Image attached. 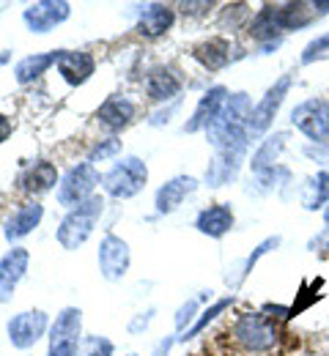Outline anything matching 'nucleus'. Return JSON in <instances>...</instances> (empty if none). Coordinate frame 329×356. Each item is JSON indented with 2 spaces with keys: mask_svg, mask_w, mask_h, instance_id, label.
<instances>
[{
  "mask_svg": "<svg viewBox=\"0 0 329 356\" xmlns=\"http://www.w3.org/2000/svg\"><path fill=\"white\" fill-rule=\"evenodd\" d=\"M182 90V80L168 69V66H157L148 72L145 77V93L154 99V102H170L176 99Z\"/></svg>",
  "mask_w": 329,
  "mask_h": 356,
  "instance_id": "20",
  "label": "nucleus"
},
{
  "mask_svg": "<svg viewBox=\"0 0 329 356\" xmlns=\"http://www.w3.org/2000/svg\"><path fill=\"white\" fill-rule=\"evenodd\" d=\"M8 134H11V121L6 115H0V143H6Z\"/></svg>",
  "mask_w": 329,
  "mask_h": 356,
  "instance_id": "36",
  "label": "nucleus"
},
{
  "mask_svg": "<svg viewBox=\"0 0 329 356\" xmlns=\"http://www.w3.org/2000/svg\"><path fill=\"white\" fill-rule=\"evenodd\" d=\"M129 268V244L115 233H107L99 244V271L104 280L118 282Z\"/></svg>",
  "mask_w": 329,
  "mask_h": 356,
  "instance_id": "9",
  "label": "nucleus"
},
{
  "mask_svg": "<svg viewBox=\"0 0 329 356\" xmlns=\"http://www.w3.org/2000/svg\"><path fill=\"white\" fill-rule=\"evenodd\" d=\"M225 104H228V90L223 88V86L209 88L203 96H200V102H198L192 118L184 124V132L192 134V132H200V129H209V127L223 115Z\"/></svg>",
  "mask_w": 329,
  "mask_h": 356,
  "instance_id": "11",
  "label": "nucleus"
},
{
  "mask_svg": "<svg viewBox=\"0 0 329 356\" xmlns=\"http://www.w3.org/2000/svg\"><path fill=\"white\" fill-rule=\"evenodd\" d=\"M327 49H329V33H327V36H319V39H313L310 44L305 47L302 63H313L319 55H327Z\"/></svg>",
  "mask_w": 329,
  "mask_h": 356,
  "instance_id": "31",
  "label": "nucleus"
},
{
  "mask_svg": "<svg viewBox=\"0 0 329 356\" xmlns=\"http://www.w3.org/2000/svg\"><path fill=\"white\" fill-rule=\"evenodd\" d=\"M170 346H173V340H162V343H159V346L154 348V356H168Z\"/></svg>",
  "mask_w": 329,
  "mask_h": 356,
  "instance_id": "37",
  "label": "nucleus"
},
{
  "mask_svg": "<svg viewBox=\"0 0 329 356\" xmlns=\"http://www.w3.org/2000/svg\"><path fill=\"white\" fill-rule=\"evenodd\" d=\"M118 151H121V140H115V137L102 140V143H96L94 148H91L88 162H102V159H110V156H115Z\"/></svg>",
  "mask_w": 329,
  "mask_h": 356,
  "instance_id": "29",
  "label": "nucleus"
},
{
  "mask_svg": "<svg viewBox=\"0 0 329 356\" xmlns=\"http://www.w3.org/2000/svg\"><path fill=\"white\" fill-rule=\"evenodd\" d=\"M250 36L255 42H264V44H278L280 33H285L280 25V6H264L258 8V14L250 19Z\"/></svg>",
  "mask_w": 329,
  "mask_h": 356,
  "instance_id": "16",
  "label": "nucleus"
},
{
  "mask_svg": "<svg viewBox=\"0 0 329 356\" xmlns=\"http://www.w3.org/2000/svg\"><path fill=\"white\" fill-rule=\"evenodd\" d=\"M195 189H198V181L192 176L170 178V181L162 184L159 192H157V200H154L157 214H170V211H176V209L187 200V195H192Z\"/></svg>",
  "mask_w": 329,
  "mask_h": 356,
  "instance_id": "14",
  "label": "nucleus"
},
{
  "mask_svg": "<svg viewBox=\"0 0 329 356\" xmlns=\"http://www.w3.org/2000/svg\"><path fill=\"white\" fill-rule=\"evenodd\" d=\"M231 305H234V296H225V299L214 302L211 307H206V310L200 312V318L192 323V329H189V332L184 334V337H182V340H192V337H198V334H200V332H203V329H206V326H209V323H211L217 315H223V312L228 310Z\"/></svg>",
  "mask_w": 329,
  "mask_h": 356,
  "instance_id": "27",
  "label": "nucleus"
},
{
  "mask_svg": "<svg viewBox=\"0 0 329 356\" xmlns=\"http://www.w3.org/2000/svg\"><path fill=\"white\" fill-rule=\"evenodd\" d=\"M135 102H129V99H124V96H110L99 110H96V121L102 124V127H107L110 132H121V129H127L129 124H132V118H135Z\"/></svg>",
  "mask_w": 329,
  "mask_h": 356,
  "instance_id": "15",
  "label": "nucleus"
},
{
  "mask_svg": "<svg viewBox=\"0 0 329 356\" xmlns=\"http://www.w3.org/2000/svg\"><path fill=\"white\" fill-rule=\"evenodd\" d=\"M72 14V6L66 0H42V3H31L22 11V22L28 25L31 33H49L55 25L66 22Z\"/></svg>",
  "mask_w": 329,
  "mask_h": 356,
  "instance_id": "8",
  "label": "nucleus"
},
{
  "mask_svg": "<svg viewBox=\"0 0 329 356\" xmlns=\"http://www.w3.org/2000/svg\"><path fill=\"white\" fill-rule=\"evenodd\" d=\"M231 334H234V340L244 351H252V354H264V351H272L278 346V326L264 312H244V315H239Z\"/></svg>",
  "mask_w": 329,
  "mask_h": 356,
  "instance_id": "2",
  "label": "nucleus"
},
{
  "mask_svg": "<svg viewBox=\"0 0 329 356\" xmlns=\"http://www.w3.org/2000/svg\"><path fill=\"white\" fill-rule=\"evenodd\" d=\"M288 88H291V74H282L280 80L266 90V96L255 104V110L250 113V121H247L250 132L261 134L269 129V124H272V118L278 115V110H280V104H282V99H285V93H288Z\"/></svg>",
  "mask_w": 329,
  "mask_h": 356,
  "instance_id": "10",
  "label": "nucleus"
},
{
  "mask_svg": "<svg viewBox=\"0 0 329 356\" xmlns=\"http://www.w3.org/2000/svg\"><path fill=\"white\" fill-rule=\"evenodd\" d=\"M176 110H179V102H176V104H170L168 110H162V113H157V115H154V118H151L148 124H151V127H162V124H168V121H170L168 115H173Z\"/></svg>",
  "mask_w": 329,
  "mask_h": 356,
  "instance_id": "35",
  "label": "nucleus"
},
{
  "mask_svg": "<svg viewBox=\"0 0 329 356\" xmlns=\"http://www.w3.org/2000/svg\"><path fill=\"white\" fill-rule=\"evenodd\" d=\"M278 244H280V236H272V238L261 241V244L255 247V252H252V255H250V258L244 261V268H241V280H244V277H247V274L252 271V266H255V264H258V261H261V258H264V255H266V252H269L272 247H278Z\"/></svg>",
  "mask_w": 329,
  "mask_h": 356,
  "instance_id": "30",
  "label": "nucleus"
},
{
  "mask_svg": "<svg viewBox=\"0 0 329 356\" xmlns=\"http://www.w3.org/2000/svg\"><path fill=\"white\" fill-rule=\"evenodd\" d=\"M55 184H58V170H55V165L47 162V159L33 162V165L19 176V186H22L25 192H31V195H45Z\"/></svg>",
  "mask_w": 329,
  "mask_h": 356,
  "instance_id": "21",
  "label": "nucleus"
},
{
  "mask_svg": "<svg viewBox=\"0 0 329 356\" xmlns=\"http://www.w3.org/2000/svg\"><path fill=\"white\" fill-rule=\"evenodd\" d=\"M148 181V168L138 156H127L121 162H115L104 176H102V186L107 195L118 197V200H129L141 192Z\"/></svg>",
  "mask_w": 329,
  "mask_h": 356,
  "instance_id": "3",
  "label": "nucleus"
},
{
  "mask_svg": "<svg viewBox=\"0 0 329 356\" xmlns=\"http://www.w3.org/2000/svg\"><path fill=\"white\" fill-rule=\"evenodd\" d=\"M28 264H31V252L25 247H14V250H8L0 258V305L3 302H11L17 282L28 271Z\"/></svg>",
  "mask_w": 329,
  "mask_h": 356,
  "instance_id": "12",
  "label": "nucleus"
},
{
  "mask_svg": "<svg viewBox=\"0 0 329 356\" xmlns=\"http://www.w3.org/2000/svg\"><path fill=\"white\" fill-rule=\"evenodd\" d=\"M195 310H198V299H189L187 305H182L179 312H176V329H184L189 321H192Z\"/></svg>",
  "mask_w": 329,
  "mask_h": 356,
  "instance_id": "33",
  "label": "nucleus"
},
{
  "mask_svg": "<svg viewBox=\"0 0 329 356\" xmlns=\"http://www.w3.org/2000/svg\"><path fill=\"white\" fill-rule=\"evenodd\" d=\"M151 315H154V307H151V310H145V312H141V315H135V318H132V323H129V332H132V334H141V332H145V329H148V323H151Z\"/></svg>",
  "mask_w": 329,
  "mask_h": 356,
  "instance_id": "34",
  "label": "nucleus"
},
{
  "mask_svg": "<svg viewBox=\"0 0 329 356\" xmlns=\"http://www.w3.org/2000/svg\"><path fill=\"white\" fill-rule=\"evenodd\" d=\"M8 332V343L14 348H33L45 332H47V312L42 310H28V312H19L8 321L6 326Z\"/></svg>",
  "mask_w": 329,
  "mask_h": 356,
  "instance_id": "7",
  "label": "nucleus"
},
{
  "mask_svg": "<svg viewBox=\"0 0 329 356\" xmlns=\"http://www.w3.org/2000/svg\"><path fill=\"white\" fill-rule=\"evenodd\" d=\"M170 25H173V8L165 6V3H151L141 14L138 33L145 36V39H159V36H165L170 31Z\"/></svg>",
  "mask_w": 329,
  "mask_h": 356,
  "instance_id": "19",
  "label": "nucleus"
},
{
  "mask_svg": "<svg viewBox=\"0 0 329 356\" xmlns=\"http://www.w3.org/2000/svg\"><path fill=\"white\" fill-rule=\"evenodd\" d=\"M313 14H316V6L313 3H285V6H280L282 31H296V28L310 25Z\"/></svg>",
  "mask_w": 329,
  "mask_h": 356,
  "instance_id": "26",
  "label": "nucleus"
},
{
  "mask_svg": "<svg viewBox=\"0 0 329 356\" xmlns=\"http://www.w3.org/2000/svg\"><path fill=\"white\" fill-rule=\"evenodd\" d=\"M285 140H288V134L285 132H278L275 137H269V140H264V145L252 154V162H250V168H252V173H266V170H272L275 168V159L280 156V151L285 148Z\"/></svg>",
  "mask_w": 329,
  "mask_h": 356,
  "instance_id": "24",
  "label": "nucleus"
},
{
  "mask_svg": "<svg viewBox=\"0 0 329 356\" xmlns=\"http://www.w3.org/2000/svg\"><path fill=\"white\" fill-rule=\"evenodd\" d=\"M104 211V197L102 195H91L88 200H83L77 209H72L63 220H61V227L55 233L58 244L63 250H77L88 241V236L94 233V225L99 222Z\"/></svg>",
  "mask_w": 329,
  "mask_h": 356,
  "instance_id": "1",
  "label": "nucleus"
},
{
  "mask_svg": "<svg viewBox=\"0 0 329 356\" xmlns=\"http://www.w3.org/2000/svg\"><path fill=\"white\" fill-rule=\"evenodd\" d=\"M55 60H58V52H39V55H28V58H22V60L14 66V77H17V83H19V86H28V83L39 80V77L47 72Z\"/></svg>",
  "mask_w": 329,
  "mask_h": 356,
  "instance_id": "23",
  "label": "nucleus"
},
{
  "mask_svg": "<svg viewBox=\"0 0 329 356\" xmlns=\"http://www.w3.org/2000/svg\"><path fill=\"white\" fill-rule=\"evenodd\" d=\"M324 220H327V225H329V209H327V214H324Z\"/></svg>",
  "mask_w": 329,
  "mask_h": 356,
  "instance_id": "39",
  "label": "nucleus"
},
{
  "mask_svg": "<svg viewBox=\"0 0 329 356\" xmlns=\"http://www.w3.org/2000/svg\"><path fill=\"white\" fill-rule=\"evenodd\" d=\"M96 184H99V173L91 162L74 165L58 186V203L66 209H77L83 200H88L94 195Z\"/></svg>",
  "mask_w": 329,
  "mask_h": 356,
  "instance_id": "5",
  "label": "nucleus"
},
{
  "mask_svg": "<svg viewBox=\"0 0 329 356\" xmlns=\"http://www.w3.org/2000/svg\"><path fill=\"white\" fill-rule=\"evenodd\" d=\"M129 356H138V354H129Z\"/></svg>",
  "mask_w": 329,
  "mask_h": 356,
  "instance_id": "40",
  "label": "nucleus"
},
{
  "mask_svg": "<svg viewBox=\"0 0 329 356\" xmlns=\"http://www.w3.org/2000/svg\"><path fill=\"white\" fill-rule=\"evenodd\" d=\"M329 197V173H319V176L310 181L307 186V195H305V209L307 211H316L319 206H324Z\"/></svg>",
  "mask_w": 329,
  "mask_h": 356,
  "instance_id": "28",
  "label": "nucleus"
},
{
  "mask_svg": "<svg viewBox=\"0 0 329 356\" xmlns=\"http://www.w3.org/2000/svg\"><path fill=\"white\" fill-rule=\"evenodd\" d=\"M42 217H45V206H39V203H25V206H19V209L8 217L3 233H6L8 241H19V238H25L31 230L39 227Z\"/></svg>",
  "mask_w": 329,
  "mask_h": 356,
  "instance_id": "17",
  "label": "nucleus"
},
{
  "mask_svg": "<svg viewBox=\"0 0 329 356\" xmlns=\"http://www.w3.org/2000/svg\"><path fill=\"white\" fill-rule=\"evenodd\" d=\"M192 55H195L209 72H220V69H225L228 60H231V42L214 36V39H209V42H203V44L195 47Z\"/></svg>",
  "mask_w": 329,
  "mask_h": 356,
  "instance_id": "22",
  "label": "nucleus"
},
{
  "mask_svg": "<svg viewBox=\"0 0 329 356\" xmlns=\"http://www.w3.org/2000/svg\"><path fill=\"white\" fill-rule=\"evenodd\" d=\"M86 348H88L86 356H113V343L104 340V337H91V340L86 343Z\"/></svg>",
  "mask_w": 329,
  "mask_h": 356,
  "instance_id": "32",
  "label": "nucleus"
},
{
  "mask_svg": "<svg viewBox=\"0 0 329 356\" xmlns=\"http://www.w3.org/2000/svg\"><path fill=\"white\" fill-rule=\"evenodd\" d=\"M195 227L203 233V236H211V238H223L231 227H234V211L228 203H217V206H209L198 214Z\"/></svg>",
  "mask_w": 329,
  "mask_h": 356,
  "instance_id": "18",
  "label": "nucleus"
},
{
  "mask_svg": "<svg viewBox=\"0 0 329 356\" xmlns=\"http://www.w3.org/2000/svg\"><path fill=\"white\" fill-rule=\"evenodd\" d=\"M307 154H310V156H319L316 148H307ZM321 156H329V148H321Z\"/></svg>",
  "mask_w": 329,
  "mask_h": 356,
  "instance_id": "38",
  "label": "nucleus"
},
{
  "mask_svg": "<svg viewBox=\"0 0 329 356\" xmlns=\"http://www.w3.org/2000/svg\"><path fill=\"white\" fill-rule=\"evenodd\" d=\"M239 162H241V156H236V154H220V156L209 165V170H206V184H209V186H223V184H228V181L236 178V173H239Z\"/></svg>",
  "mask_w": 329,
  "mask_h": 356,
  "instance_id": "25",
  "label": "nucleus"
},
{
  "mask_svg": "<svg viewBox=\"0 0 329 356\" xmlns=\"http://www.w3.org/2000/svg\"><path fill=\"white\" fill-rule=\"evenodd\" d=\"M61 77L69 86H83L96 69V60L91 52L86 49H58V60H55Z\"/></svg>",
  "mask_w": 329,
  "mask_h": 356,
  "instance_id": "13",
  "label": "nucleus"
},
{
  "mask_svg": "<svg viewBox=\"0 0 329 356\" xmlns=\"http://www.w3.org/2000/svg\"><path fill=\"white\" fill-rule=\"evenodd\" d=\"M291 124L310 137L313 143H324L329 137V102L327 99H307L291 110Z\"/></svg>",
  "mask_w": 329,
  "mask_h": 356,
  "instance_id": "6",
  "label": "nucleus"
},
{
  "mask_svg": "<svg viewBox=\"0 0 329 356\" xmlns=\"http://www.w3.org/2000/svg\"><path fill=\"white\" fill-rule=\"evenodd\" d=\"M80 332H83V312L77 307L61 310L49 329V356H77Z\"/></svg>",
  "mask_w": 329,
  "mask_h": 356,
  "instance_id": "4",
  "label": "nucleus"
}]
</instances>
